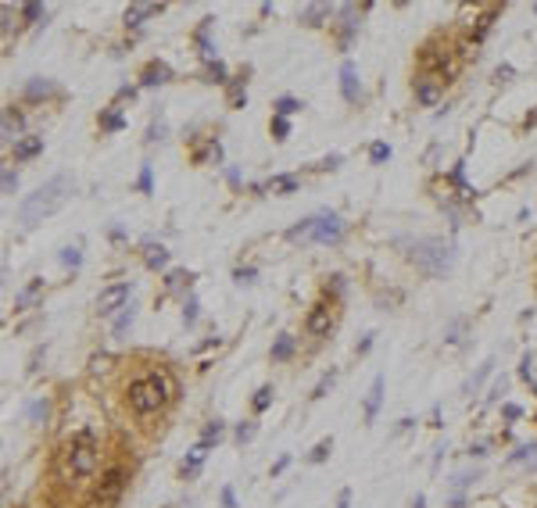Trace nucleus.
<instances>
[{
  "instance_id": "obj_3",
  "label": "nucleus",
  "mask_w": 537,
  "mask_h": 508,
  "mask_svg": "<svg viewBox=\"0 0 537 508\" xmlns=\"http://www.w3.org/2000/svg\"><path fill=\"white\" fill-rule=\"evenodd\" d=\"M405 254H408V262L416 265L423 276H444V272L455 265V251H451L444 240H437V237L412 240Z\"/></svg>"
},
{
  "instance_id": "obj_40",
  "label": "nucleus",
  "mask_w": 537,
  "mask_h": 508,
  "mask_svg": "<svg viewBox=\"0 0 537 508\" xmlns=\"http://www.w3.org/2000/svg\"><path fill=\"white\" fill-rule=\"evenodd\" d=\"M183 323H187V326L197 323V301H194V298L187 301V308H183Z\"/></svg>"
},
{
  "instance_id": "obj_23",
  "label": "nucleus",
  "mask_w": 537,
  "mask_h": 508,
  "mask_svg": "<svg viewBox=\"0 0 537 508\" xmlns=\"http://www.w3.org/2000/svg\"><path fill=\"white\" fill-rule=\"evenodd\" d=\"M268 190H276V194H294V190H298V179H294V176H273Z\"/></svg>"
},
{
  "instance_id": "obj_20",
  "label": "nucleus",
  "mask_w": 537,
  "mask_h": 508,
  "mask_svg": "<svg viewBox=\"0 0 537 508\" xmlns=\"http://www.w3.org/2000/svg\"><path fill=\"white\" fill-rule=\"evenodd\" d=\"M291 354H294V336H291V333L276 336V344H273V362H286Z\"/></svg>"
},
{
  "instance_id": "obj_6",
  "label": "nucleus",
  "mask_w": 537,
  "mask_h": 508,
  "mask_svg": "<svg viewBox=\"0 0 537 508\" xmlns=\"http://www.w3.org/2000/svg\"><path fill=\"white\" fill-rule=\"evenodd\" d=\"M126 480H129V473L122 469V465H111V469L100 476V483H97V491H93V505L97 508H108V505H115L118 498H122V491H126Z\"/></svg>"
},
{
  "instance_id": "obj_14",
  "label": "nucleus",
  "mask_w": 537,
  "mask_h": 508,
  "mask_svg": "<svg viewBox=\"0 0 537 508\" xmlns=\"http://www.w3.org/2000/svg\"><path fill=\"white\" fill-rule=\"evenodd\" d=\"M151 15H161V4H129L126 8V26L129 29H140Z\"/></svg>"
},
{
  "instance_id": "obj_52",
  "label": "nucleus",
  "mask_w": 537,
  "mask_h": 508,
  "mask_svg": "<svg viewBox=\"0 0 537 508\" xmlns=\"http://www.w3.org/2000/svg\"><path fill=\"white\" fill-rule=\"evenodd\" d=\"M523 125H527V129H530V125H537V111H530V115L523 118Z\"/></svg>"
},
{
  "instance_id": "obj_5",
  "label": "nucleus",
  "mask_w": 537,
  "mask_h": 508,
  "mask_svg": "<svg viewBox=\"0 0 537 508\" xmlns=\"http://www.w3.org/2000/svg\"><path fill=\"white\" fill-rule=\"evenodd\" d=\"M344 233V222L340 215H334V211H319V215L304 219L301 226H294L286 237L291 240H316V244H337Z\"/></svg>"
},
{
  "instance_id": "obj_29",
  "label": "nucleus",
  "mask_w": 537,
  "mask_h": 508,
  "mask_svg": "<svg viewBox=\"0 0 537 508\" xmlns=\"http://www.w3.org/2000/svg\"><path fill=\"white\" fill-rule=\"evenodd\" d=\"M190 283H194V272H172V276H169V290L190 287Z\"/></svg>"
},
{
  "instance_id": "obj_34",
  "label": "nucleus",
  "mask_w": 537,
  "mask_h": 508,
  "mask_svg": "<svg viewBox=\"0 0 537 508\" xmlns=\"http://www.w3.org/2000/svg\"><path fill=\"white\" fill-rule=\"evenodd\" d=\"M230 104H233V108H244V104H247V93H244L240 82H233V87H230Z\"/></svg>"
},
{
  "instance_id": "obj_36",
  "label": "nucleus",
  "mask_w": 537,
  "mask_h": 508,
  "mask_svg": "<svg viewBox=\"0 0 537 508\" xmlns=\"http://www.w3.org/2000/svg\"><path fill=\"white\" fill-rule=\"evenodd\" d=\"M334 379H337V372H326V376L319 379V387H316V394H312V397H316V401H319V397H326V390L334 387Z\"/></svg>"
},
{
  "instance_id": "obj_35",
  "label": "nucleus",
  "mask_w": 537,
  "mask_h": 508,
  "mask_svg": "<svg viewBox=\"0 0 537 508\" xmlns=\"http://www.w3.org/2000/svg\"><path fill=\"white\" fill-rule=\"evenodd\" d=\"M286 133H291V122L276 115V118H273V136H276V140H286Z\"/></svg>"
},
{
  "instance_id": "obj_48",
  "label": "nucleus",
  "mask_w": 537,
  "mask_h": 508,
  "mask_svg": "<svg viewBox=\"0 0 537 508\" xmlns=\"http://www.w3.org/2000/svg\"><path fill=\"white\" fill-rule=\"evenodd\" d=\"M369 347H373V333H369V336H365V341H362V344H358V354H365V351H369Z\"/></svg>"
},
{
  "instance_id": "obj_19",
  "label": "nucleus",
  "mask_w": 537,
  "mask_h": 508,
  "mask_svg": "<svg viewBox=\"0 0 537 508\" xmlns=\"http://www.w3.org/2000/svg\"><path fill=\"white\" fill-rule=\"evenodd\" d=\"M334 15V8H326V4H308L304 11H301V22L304 26H322V18H329Z\"/></svg>"
},
{
  "instance_id": "obj_22",
  "label": "nucleus",
  "mask_w": 537,
  "mask_h": 508,
  "mask_svg": "<svg viewBox=\"0 0 537 508\" xmlns=\"http://www.w3.org/2000/svg\"><path fill=\"white\" fill-rule=\"evenodd\" d=\"M222 430H226V426H222V422H219V419H215V422H208V426H204V430H201V444H204V448H212V444H219Z\"/></svg>"
},
{
  "instance_id": "obj_25",
  "label": "nucleus",
  "mask_w": 537,
  "mask_h": 508,
  "mask_svg": "<svg viewBox=\"0 0 537 508\" xmlns=\"http://www.w3.org/2000/svg\"><path fill=\"white\" fill-rule=\"evenodd\" d=\"M273 108H276V115H280V118H286V115L301 111V100H294V97H280V100L273 104Z\"/></svg>"
},
{
  "instance_id": "obj_37",
  "label": "nucleus",
  "mask_w": 537,
  "mask_h": 508,
  "mask_svg": "<svg viewBox=\"0 0 537 508\" xmlns=\"http://www.w3.org/2000/svg\"><path fill=\"white\" fill-rule=\"evenodd\" d=\"M208 75H212V82H226V79H230V75H226V65H222V61H212V65H208Z\"/></svg>"
},
{
  "instance_id": "obj_41",
  "label": "nucleus",
  "mask_w": 537,
  "mask_h": 508,
  "mask_svg": "<svg viewBox=\"0 0 537 508\" xmlns=\"http://www.w3.org/2000/svg\"><path fill=\"white\" fill-rule=\"evenodd\" d=\"M255 276H258V272H255L251 265H247V269H237V272H233V280H237V283H255Z\"/></svg>"
},
{
  "instance_id": "obj_8",
  "label": "nucleus",
  "mask_w": 537,
  "mask_h": 508,
  "mask_svg": "<svg viewBox=\"0 0 537 508\" xmlns=\"http://www.w3.org/2000/svg\"><path fill=\"white\" fill-rule=\"evenodd\" d=\"M304 329L312 333V336H326L329 329H334V311H329V305H316L312 311H308Z\"/></svg>"
},
{
  "instance_id": "obj_28",
  "label": "nucleus",
  "mask_w": 537,
  "mask_h": 508,
  "mask_svg": "<svg viewBox=\"0 0 537 508\" xmlns=\"http://www.w3.org/2000/svg\"><path fill=\"white\" fill-rule=\"evenodd\" d=\"M133 315H136V311H133V305L118 315V319H115V336H122V333H126V329L133 326Z\"/></svg>"
},
{
  "instance_id": "obj_26",
  "label": "nucleus",
  "mask_w": 537,
  "mask_h": 508,
  "mask_svg": "<svg viewBox=\"0 0 537 508\" xmlns=\"http://www.w3.org/2000/svg\"><path fill=\"white\" fill-rule=\"evenodd\" d=\"M329 451H334V440L326 437V440H319L316 448H312V455H308V462H312V465H319V462H326V455H329Z\"/></svg>"
},
{
  "instance_id": "obj_18",
  "label": "nucleus",
  "mask_w": 537,
  "mask_h": 508,
  "mask_svg": "<svg viewBox=\"0 0 537 508\" xmlns=\"http://www.w3.org/2000/svg\"><path fill=\"white\" fill-rule=\"evenodd\" d=\"M143 251H147V254H143V262H147V269H165V265H169V251H165L161 244H147Z\"/></svg>"
},
{
  "instance_id": "obj_32",
  "label": "nucleus",
  "mask_w": 537,
  "mask_h": 508,
  "mask_svg": "<svg viewBox=\"0 0 537 508\" xmlns=\"http://www.w3.org/2000/svg\"><path fill=\"white\" fill-rule=\"evenodd\" d=\"M255 433H258V426H255V422H240V426H237V433H233V437H237L240 444H247V440H251Z\"/></svg>"
},
{
  "instance_id": "obj_43",
  "label": "nucleus",
  "mask_w": 537,
  "mask_h": 508,
  "mask_svg": "<svg viewBox=\"0 0 537 508\" xmlns=\"http://www.w3.org/2000/svg\"><path fill=\"white\" fill-rule=\"evenodd\" d=\"M534 451H537V448H534V444H527V448H516V451H512V458H509V462H527V458H530V455H534Z\"/></svg>"
},
{
  "instance_id": "obj_45",
  "label": "nucleus",
  "mask_w": 537,
  "mask_h": 508,
  "mask_svg": "<svg viewBox=\"0 0 537 508\" xmlns=\"http://www.w3.org/2000/svg\"><path fill=\"white\" fill-rule=\"evenodd\" d=\"M15 186H18V176L11 168H4V194H15Z\"/></svg>"
},
{
  "instance_id": "obj_49",
  "label": "nucleus",
  "mask_w": 537,
  "mask_h": 508,
  "mask_svg": "<svg viewBox=\"0 0 537 508\" xmlns=\"http://www.w3.org/2000/svg\"><path fill=\"white\" fill-rule=\"evenodd\" d=\"M505 419H520V408H516V405H505Z\"/></svg>"
},
{
  "instance_id": "obj_31",
  "label": "nucleus",
  "mask_w": 537,
  "mask_h": 508,
  "mask_svg": "<svg viewBox=\"0 0 537 508\" xmlns=\"http://www.w3.org/2000/svg\"><path fill=\"white\" fill-rule=\"evenodd\" d=\"M82 262V254H79V247H65L61 251V265H69V269H75Z\"/></svg>"
},
{
  "instance_id": "obj_42",
  "label": "nucleus",
  "mask_w": 537,
  "mask_h": 508,
  "mask_svg": "<svg viewBox=\"0 0 537 508\" xmlns=\"http://www.w3.org/2000/svg\"><path fill=\"white\" fill-rule=\"evenodd\" d=\"M22 15L29 22H36V18H44V4H22Z\"/></svg>"
},
{
  "instance_id": "obj_38",
  "label": "nucleus",
  "mask_w": 537,
  "mask_h": 508,
  "mask_svg": "<svg viewBox=\"0 0 537 508\" xmlns=\"http://www.w3.org/2000/svg\"><path fill=\"white\" fill-rule=\"evenodd\" d=\"M26 412H29V419H44L47 415V401H29Z\"/></svg>"
},
{
  "instance_id": "obj_16",
  "label": "nucleus",
  "mask_w": 537,
  "mask_h": 508,
  "mask_svg": "<svg viewBox=\"0 0 537 508\" xmlns=\"http://www.w3.org/2000/svg\"><path fill=\"white\" fill-rule=\"evenodd\" d=\"M380 401H383V376H376V379H373V387H369V397H365V422H373V419H376Z\"/></svg>"
},
{
  "instance_id": "obj_7",
  "label": "nucleus",
  "mask_w": 537,
  "mask_h": 508,
  "mask_svg": "<svg viewBox=\"0 0 537 508\" xmlns=\"http://www.w3.org/2000/svg\"><path fill=\"white\" fill-rule=\"evenodd\" d=\"M129 293H133L129 283H111V287H104V290H100V298H97V311L104 315V319H111L118 308H129Z\"/></svg>"
},
{
  "instance_id": "obj_17",
  "label": "nucleus",
  "mask_w": 537,
  "mask_h": 508,
  "mask_svg": "<svg viewBox=\"0 0 537 508\" xmlns=\"http://www.w3.org/2000/svg\"><path fill=\"white\" fill-rule=\"evenodd\" d=\"M204 455H208V448H204V444H197V448L190 451V458H183V465H179V473H183V480H194V476H197V469H201V462H204Z\"/></svg>"
},
{
  "instance_id": "obj_51",
  "label": "nucleus",
  "mask_w": 537,
  "mask_h": 508,
  "mask_svg": "<svg viewBox=\"0 0 537 508\" xmlns=\"http://www.w3.org/2000/svg\"><path fill=\"white\" fill-rule=\"evenodd\" d=\"M347 501H351V491H340V501H337V508H347Z\"/></svg>"
},
{
  "instance_id": "obj_2",
  "label": "nucleus",
  "mask_w": 537,
  "mask_h": 508,
  "mask_svg": "<svg viewBox=\"0 0 537 508\" xmlns=\"http://www.w3.org/2000/svg\"><path fill=\"white\" fill-rule=\"evenodd\" d=\"M172 394H176V387H172V379L165 376V372H147V376H140V379H133L129 390H126L129 408H133L136 415H151V412L165 408V405L172 401Z\"/></svg>"
},
{
  "instance_id": "obj_21",
  "label": "nucleus",
  "mask_w": 537,
  "mask_h": 508,
  "mask_svg": "<svg viewBox=\"0 0 537 508\" xmlns=\"http://www.w3.org/2000/svg\"><path fill=\"white\" fill-rule=\"evenodd\" d=\"M51 93H54V82H47V79H33L29 87H26V97H33V100L51 97Z\"/></svg>"
},
{
  "instance_id": "obj_27",
  "label": "nucleus",
  "mask_w": 537,
  "mask_h": 508,
  "mask_svg": "<svg viewBox=\"0 0 537 508\" xmlns=\"http://www.w3.org/2000/svg\"><path fill=\"white\" fill-rule=\"evenodd\" d=\"M122 125H126V118H122L118 111H104V115H100V129L115 133V129H122Z\"/></svg>"
},
{
  "instance_id": "obj_39",
  "label": "nucleus",
  "mask_w": 537,
  "mask_h": 508,
  "mask_svg": "<svg viewBox=\"0 0 537 508\" xmlns=\"http://www.w3.org/2000/svg\"><path fill=\"white\" fill-rule=\"evenodd\" d=\"M165 136V122L158 118V122H151V129H147V143H158Z\"/></svg>"
},
{
  "instance_id": "obj_9",
  "label": "nucleus",
  "mask_w": 537,
  "mask_h": 508,
  "mask_svg": "<svg viewBox=\"0 0 537 508\" xmlns=\"http://www.w3.org/2000/svg\"><path fill=\"white\" fill-rule=\"evenodd\" d=\"M340 93H344V100H347V104H355V100L362 97L358 72H355V65H351V61H344V65H340Z\"/></svg>"
},
{
  "instance_id": "obj_46",
  "label": "nucleus",
  "mask_w": 537,
  "mask_h": 508,
  "mask_svg": "<svg viewBox=\"0 0 537 508\" xmlns=\"http://www.w3.org/2000/svg\"><path fill=\"white\" fill-rule=\"evenodd\" d=\"M222 508H237V494H233V487H222Z\"/></svg>"
},
{
  "instance_id": "obj_4",
  "label": "nucleus",
  "mask_w": 537,
  "mask_h": 508,
  "mask_svg": "<svg viewBox=\"0 0 537 508\" xmlns=\"http://www.w3.org/2000/svg\"><path fill=\"white\" fill-rule=\"evenodd\" d=\"M97 458H100V448L93 430H79L65 440V465L72 476H90L97 469Z\"/></svg>"
},
{
  "instance_id": "obj_24",
  "label": "nucleus",
  "mask_w": 537,
  "mask_h": 508,
  "mask_svg": "<svg viewBox=\"0 0 537 508\" xmlns=\"http://www.w3.org/2000/svg\"><path fill=\"white\" fill-rule=\"evenodd\" d=\"M491 369H494V358H487V362H484V365L477 369V376H473V379H469V383H466V394H473V390H477V387L484 383V379L491 376Z\"/></svg>"
},
{
  "instance_id": "obj_30",
  "label": "nucleus",
  "mask_w": 537,
  "mask_h": 508,
  "mask_svg": "<svg viewBox=\"0 0 537 508\" xmlns=\"http://www.w3.org/2000/svg\"><path fill=\"white\" fill-rule=\"evenodd\" d=\"M369 158H373V165H383L390 158V147L387 143H373V147H369Z\"/></svg>"
},
{
  "instance_id": "obj_33",
  "label": "nucleus",
  "mask_w": 537,
  "mask_h": 508,
  "mask_svg": "<svg viewBox=\"0 0 537 508\" xmlns=\"http://www.w3.org/2000/svg\"><path fill=\"white\" fill-rule=\"evenodd\" d=\"M268 401H273V387H262V390L255 394V412H265Z\"/></svg>"
},
{
  "instance_id": "obj_12",
  "label": "nucleus",
  "mask_w": 537,
  "mask_h": 508,
  "mask_svg": "<svg viewBox=\"0 0 537 508\" xmlns=\"http://www.w3.org/2000/svg\"><path fill=\"white\" fill-rule=\"evenodd\" d=\"M39 298H44V280H33L29 287H22L15 293V311H29Z\"/></svg>"
},
{
  "instance_id": "obj_47",
  "label": "nucleus",
  "mask_w": 537,
  "mask_h": 508,
  "mask_svg": "<svg viewBox=\"0 0 537 508\" xmlns=\"http://www.w3.org/2000/svg\"><path fill=\"white\" fill-rule=\"evenodd\" d=\"M286 465H291V458H280V462H276V465H273V476H280V473H283V469H286Z\"/></svg>"
},
{
  "instance_id": "obj_15",
  "label": "nucleus",
  "mask_w": 537,
  "mask_h": 508,
  "mask_svg": "<svg viewBox=\"0 0 537 508\" xmlns=\"http://www.w3.org/2000/svg\"><path fill=\"white\" fill-rule=\"evenodd\" d=\"M44 151V136H22L15 143V161H29Z\"/></svg>"
},
{
  "instance_id": "obj_13",
  "label": "nucleus",
  "mask_w": 537,
  "mask_h": 508,
  "mask_svg": "<svg viewBox=\"0 0 537 508\" xmlns=\"http://www.w3.org/2000/svg\"><path fill=\"white\" fill-rule=\"evenodd\" d=\"M169 79H172V69L165 65V61H151L140 75V87H161V82H169Z\"/></svg>"
},
{
  "instance_id": "obj_50",
  "label": "nucleus",
  "mask_w": 537,
  "mask_h": 508,
  "mask_svg": "<svg viewBox=\"0 0 537 508\" xmlns=\"http://www.w3.org/2000/svg\"><path fill=\"white\" fill-rule=\"evenodd\" d=\"M408 508H426V498L423 494H416V498H412V505Z\"/></svg>"
},
{
  "instance_id": "obj_1",
  "label": "nucleus",
  "mask_w": 537,
  "mask_h": 508,
  "mask_svg": "<svg viewBox=\"0 0 537 508\" xmlns=\"http://www.w3.org/2000/svg\"><path fill=\"white\" fill-rule=\"evenodd\" d=\"M69 197H72V179H69V176H54L51 183H44L36 194H29V197L22 201V208H18V219H22L26 226H36V222L51 219Z\"/></svg>"
},
{
  "instance_id": "obj_10",
  "label": "nucleus",
  "mask_w": 537,
  "mask_h": 508,
  "mask_svg": "<svg viewBox=\"0 0 537 508\" xmlns=\"http://www.w3.org/2000/svg\"><path fill=\"white\" fill-rule=\"evenodd\" d=\"M18 133H22V111L11 104V108H4V125H0V136H4V143H18V140H22Z\"/></svg>"
},
{
  "instance_id": "obj_11",
  "label": "nucleus",
  "mask_w": 537,
  "mask_h": 508,
  "mask_svg": "<svg viewBox=\"0 0 537 508\" xmlns=\"http://www.w3.org/2000/svg\"><path fill=\"white\" fill-rule=\"evenodd\" d=\"M437 97H441V79L437 75H423V79H416V100L419 104H437Z\"/></svg>"
},
{
  "instance_id": "obj_44",
  "label": "nucleus",
  "mask_w": 537,
  "mask_h": 508,
  "mask_svg": "<svg viewBox=\"0 0 537 508\" xmlns=\"http://www.w3.org/2000/svg\"><path fill=\"white\" fill-rule=\"evenodd\" d=\"M140 190H143V194H151V165L140 168Z\"/></svg>"
}]
</instances>
